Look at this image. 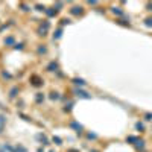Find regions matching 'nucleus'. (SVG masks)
<instances>
[{
	"instance_id": "1",
	"label": "nucleus",
	"mask_w": 152,
	"mask_h": 152,
	"mask_svg": "<svg viewBox=\"0 0 152 152\" xmlns=\"http://www.w3.org/2000/svg\"><path fill=\"white\" fill-rule=\"evenodd\" d=\"M136 148L137 149H143V148H145V140H136Z\"/></svg>"
},
{
	"instance_id": "2",
	"label": "nucleus",
	"mask_w": 152,
	"mask_h": 152,
	"mask_svg": "<svg viewBox=\"0 0 152 152\" xmlns=\"http://www.w3.org/2000/svg\"><path fill=\"white\" fill-rule=\"evenodd\" d=\"M113 14H116V15H123V11L120 9V8H113Z\"/></svg>"
},
{
	"instance_id": "3",
	"label": "nucleus",
	"mask_w": 152,
	"mask_h": 152,
	"mask_svg": "<svg viewBox=\"0 0 152 152\" xmlns=\"http://www.w3.org/2000/svg\"><path fill=\"white\" fill-rule=\"evenodd\" d=\"M145 24H146V26H152V19H151V17L145 20Z\"/></svg>"
},
{
	"instance_id": "4",
	"label": "nucleus",
	"mask_w": 152,
	"mask_h": 152,
	"mask_svg": "<svg viewBox=\"0 0 152 152\" xmlns=\"http://www.w3.org/2000/svg\"><path fill=\"white\" fill-rule=\"evenodd\" d=\"M145 119L151 122V120H152V114H151V113H148V114H145Z\"/></svg>"
},
{
	"instance_id": "5",
	"label": "nucleus",
	"mask_w": 152,
	"mask_h": 152,
	"mask_svg": "<svg viewBox=\"0 0 152 152\" xmlns=\"http://www.w3.org/2000/svg\"><path fill=\"white\" fill-rule=\"evenodd\" d=\"M47 69H49L50 71H52V69H56V62H52V64H50V66H49Z\"/></svg>"
},
{
	"instance_id": "6",
	"label": "nucleus",
	"mask_w": 152,
	"mask_h": 152,
	"mask_svg": "<svg viewBox=\"0 0 152 152\" xmlns=\"http://www.w3.org/2000/svg\"><path fill=\"white\" fill-rule=\"evenodd\" d=\"M136 128H137V129H143V123H140V122H138V123L136 125Z\"/></svg>"
},
{
	"instance_id": "7",
	"label": "nucleus",
	"mask_w": 152,
	"mask_h": 152,
	"mask_svg": "<svg viewBox=\"0 0 152 152\" xmlns=\"http://www.w3.org/2000/svg\"><path fill=\"white\" fill-rule=\"evenodd\" d=\"M146 6H148V11H152V3H148Z\"/></svg>"
}]
</instances>
